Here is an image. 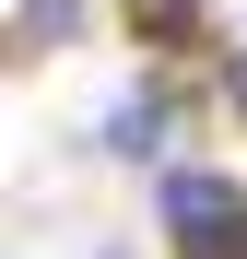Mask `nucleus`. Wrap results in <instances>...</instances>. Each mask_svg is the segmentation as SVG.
Returning <instances> with one entry per match:
<instances>
[{
  "label": "nucleus",
  "mask_w": 247,
  "mask_h": 259,
  "mask_svg": "<svg viewBox=\"0 0 247 259\" xmlns=\"http://www.w3.org/2000/svg\"><path fill=\"white\" fill-rule=\"evenodd\" d=\"M153 224H165V259H247V177L165 165L153 177Z\"/></svg>",
  "instance_id": "f257e3e1"
},
{
  "label": "nucleus",
  "mask_w": 247,
  "mask_h": 259,
  "mask_svg": "<svg viewBox=\"0 0 247 259\" xmlns=\"http://www.w3.org/2000/svg\"><path fill=\"white\" fill-rule=\"evenodd\" d=\"M94 142H106L118 165H153V177H165V165H177V153H165V142H177V82H165V71H130V82L94 106Z\"/></svg>",
  "instance_id": "f03ea898"
},
{
  "label": "nucleus",
  "mask_w": 247,
  "mask_h": 259,
  "mask_svg": "<svg viewBox=\"0 0 247 259\" xmlns=\"http://www.w3.org/2000/svg\"><path fill=\"white\" fill-rule=\"evenodd\" d=\"M71 24H82V0H12V48H24V59H47Z\"/></svg>",
  "instance_id": "7ed1b4c3"
},
{
  "label": "nucleus",
  "mask_w": 247,
  "mask_h": 259,
  "mask_svg": "<svg viewBox=\"0 0 247 259\" xmlns=\"http://www.w3.org/2000/svg\"><path fill=\"white\" fill-rule=\"evenodd\" d=\"M130 35L141 48H188L200 35V0H130Z\"/></svg>",
  "instance_id": "20e7f679"
},
{
  "label": "nucleus",
  "mask_w": 247,
  "mask_h": 259,
  "mask_svg": "<svg viewBox=\"0 0 247 259\" xmlns=\"http://www.w3.org/2000/svg\"><path fill=\"white\" fill-rule=\"evenodd\" d=\"M224 106H235V118H247V48H235V59H224Z\"/></svg>",
  "instance_id": "39448f33"
}]
</instances>
